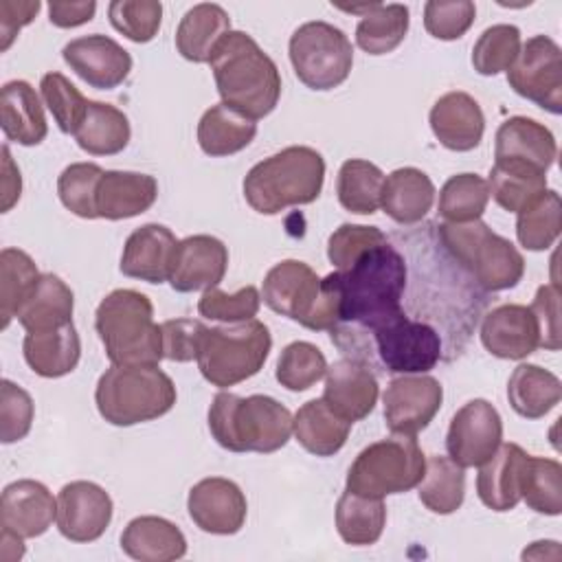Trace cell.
I'll list each match as a JSON object with an SVG mask.
<instances>
[{
	"label": "cell",
	"mask_w": 562,
	"mask_h": 562,
	"mask_svg": "<svg viewBox=\"0 0 562 562\" xmlns=\"http://www.w3.org/2000/svg\"><path fill=\"white\" fill-rule=\"evenodd\" d=\"M334 272L340 288V323L331 329L336 345L367 336L404 312L406 261L389 241L367 250L347 270Z\"/></svg>",
	"instance_id": "cell-1"
},
{
	"label": "cell",
	"mask_w": 562,
	"mask_h": 562,
	"mask_svg": "<svg viewBox=\"0 0 562 562\" xmlns=\"http://www.w3.org/2000/svg\"><path fill=\"white\" fill-rule=\"evenodd\" d=\"M222 103L257 121L268 116L281 97V75L277 64L252 35L231 31L211 57Z\"/></svg>",
	"instance_id": "cell-2"
},
{
	"label": "cell",
	"mask_w": 562,
	"mask_h": 562,
	"mask_svg": "<svg viewBox=\"0 0 562 562\" xmlns=\"http://www.w3.org/2000/svg\"><path fill=\"white\" fill-rule=\"evenodd\" d=\"M209 430L231 452H277L292 435V413L270 395L222 391L209 406Z\"/></svg>",
	"instance_id": "cell-3"
},
{
	"label": "cell",
	"mask_w": 562,
	"mask_h": 562,
	"mask_svg": "<svg viewBox=\"0 0 562 562\" xmlns=\"http://www.w3.org/2000/svg\"><path fill=\"white\" fill-rule=\"evenodd\" d=\"M325 182V160L307 145H290L261 162L244 178V198L252 211L277 215L290 206L314 202Z\"/></svg>",
	"instance_id": "cell-4"
},
{
	"label": "cell",
	"mask_w": 562,
	"mask_h": 562,
	"mask_svg": "<svg viewBox=\"0 0 562 562\" xmlns=\"http://www.w3.org/2000/svg\"><path fill=\"white\" fill-rule=\"evenodd\" d=\"M94 329L112 364H158L165 358L154 305L138 290H112L94 312Z\"/></svg>",
	"instance_id": "cell-5"
},
{
	"label": "cell",
	"mask_w": 562,
	"mask_h": 562,
	"mask_svg": "<svg viewBox=\"0 0 562 562\" xmlns=\"http://www.w3.org/2000/svg\"><path fill=\"white\" fill-rule=\"evenodd\" d=\"M176 384L158 364H112L94 389L99 415L112 426H134L167 415Z\"/></svg>",
	"instance_id": "cell-6"
},
{
	"label": "cell",
	"mask_w": 562,
	"mask_h": 562,
	"mask_svg": "<svg viewBox=\"0 0 562 562\" xmlns=\"http://www.w3.org/2000/svg\"><path fill=\"white\" fill-rule=\"evenodd\" d=\"M439 239L452 259L487 292L509 290L525 274L520 250L481 220L463 224L443 222Z\"/></svg>",
	"instance_id": "cell-7"
},
{
	"label": "cell",
	"mask_w": 562,
	"mask_h": 562,
	"mask_svg": "<svg viewBox=\"0 0 562 562\" xmlns=\"http://www.w3.org/2000/svg\"><path fill=\"white\" fill-rule=\"evenodd\" d=\"M272 347L270 329L257 321L206 327L198 349V369L206 382L226 389L257 375Z\"/></svg>",
	"instance_id": "cell-8"
},
{
	"label": "cell",
	"mask_w": 562,
	"mask_h": 562,
	"mask_svg": "<svg viewBox=\"0 0 562 562\" xmlns=\"http://www.w3.org/2000/svg\"><path fill=\"white\" fill-rule=\"evenodd\" d=\"M426 472V457L408 435H393L389 439H380L369 443L358 452L349 472H347V490L384 498L389 494H404L419 485Z\"/></svg>",
	"instance_id": "cell-9"
},
{
	"label": "cell",
	"mask_w": 562,
	"mask_h": 562,
	"mask_svg": "<svg viewBox=\"0 0 562 562\" xmlns=\"http://www.w3.org/2000/svg\"><path fill=\"white\" fill-rule=\"evenodd\" d=\"M294 75L310 90H334L347 81L353 66V48L345 31L312 20L301 24L288 44Z\"/></svg>",
	"instance_id": "cell-10"
},
{
	"label": "cell",
	"mask_w": 562,
	"mask_h": 562,
	"mask_svg": "<svg viewBox=\"0 0 562 562\" xmlns=\"http://www.w3.org/2000/svg\"><path fill=\"white\" fill-rule=\"evenodd\" d=\"M375 349L382 367L389 373H428L441 358L439 331L424 323L413 321L404 312L389 323L380 325L360 340L345 342L342 351H371Z\"/></svg>",
	"instance_id": "cell-11"
},
{
	"label": "cell",
	"mask_w": 562,
	"mask_h": 562,
	"mask_svg": "<svg viewBox=\"0 0 562 562\" xmlns=\"http://www.w3.org/2000/svg\"><path fill=\"white\" fill-rule=\"evenodd\" d=\"M509 88L538 108L562 112V50L547 35L529 37L507 70Z\"/></svg>",
	"instance_id": "cell-12"
},
{
	"label": "cell",
	"mask_w": 562,
	"mask_h": 562,
	"mask_svg": "<svg viewBox=\"0 0 562 562\" xmlns=\"http://www.w3.org/2000/svg\"><path fill=\"white\" fill-rule=\"evenodd\" d=\"M501 443L503 419L487 400H470L452 415L446 435V450L463 470L483 465Z\"/></svg>",
	"instance_id": "cell-13"
},
{
	"label": "cell",
	"mask_w": 562,
	"mask_h": 562,
	"mask_svg": "<svg viewBox=\"0 0 562 562\" xmlns=\"http://www.w3.org/2000/svg\"><path fill=\"white\" fill-rule=\"evenodd\" d=\"M384 424L393 435L415 437L435 419L443 402V386L426 373L393 378L382 395Z\"/></svg>",
	"instance_id": "cell-14"
},
{
	"label": "cell",
	"mask_w": 562,
	"mask_h": 562,
	"mask_svg": "<svg viewBox=\"0 0 562 562\" xmlns=\"http://www.w3.org/2000/svg\"><path fill=\"white\" fill-rule=\"evenodd\" d=\"M318 294L321 277L299 259H283L274 263L266 272L261 285V299L272 312L307 329L318 305Z\"/></svg>",
	"instance_id": "cell-15"
},
{
	"label": "cell",
	"mask_w": 562,
	"mask_h": 562,
	"mask_svg": "<svg viewBox=\"0 0 562 562\" xmlns=\"http://www.w3.org/2000/svg\"><path fill=\"white\" fill-rule=\"evenodd\" d=\"M110 494L92 481H70L57 494V529L70 542L99 540L112 520Z\"/></svg>",
	"instance_id": "cell-16"
},
{
	"label": "cell",
	"mask_w": 562,
	"mask_h": 562,
	"mask_svg": "<svg viewBox=\"0 0 562 562\" xmlns=\"http://www.w3.org/2000/svg\"><path fill=\"white\" fill-rule=\"evenodd\" d=\"M187 509L198 529L213 536H233L246 522L248 503L235 481L209 476L189 490Z\"/></svg>",
	"instance_id": "cell-17"
},
{
	"label": "cell",
	"mask_w": 562,
	"mask_h": 562,
	"mask_svg": "<svg viewBox=\"0 0 562 562\" xmlns=\"http://www.w3.org/2000/svg\"><path fill=\"white\" fill-rule=\"evenodd\" d=\"M66 66L97 90H114L132 70V55L112 37L92 33L61 48Z\"/></svg>",
	"instance_id": "cell-18"
},
{
	"label": "cell",
	"mask_w": 562,
	"mask_h": 562,
	"mask_svg": "<svg viewBox=\"0 0 562 562\" xmlns=\"http://www.w3.org/2000/svg\"><path fill=\"white\" fill-rule=\"evenodd\" d=\"M483 347L503 360H522L540 347V327L529 305L503 303L481 323Z\"/></svg>",
	"instance_id": "cell-19"
},
{
	"label": "cell",
	"mask_w": 562,
	"mask_h": 562,
	"mask_svg": "<svg viewBox=\"0 0 562 562\" xmlns=\"http://www.w3.org/2000/svg\"><path fill=\"white\" fill-rule=\"evenodd\" d=\"M228 268V248L213 235H191L178 241L169 283L176 292H198L220 285Z\"/></svg>",
	"instance_id": "cell-20"
},
{
	"label": "cell",
	"mask_w": 562,
	"mask_h": 562,
	"mask_svg": "<svg viewBox=\"0 0 562 562\" xmlns=\"http://www.w3.org/2000/svg\"><path fill=\"white\" fill-rule=\"evenodd\" d=\"M380 389L373 371L358 358H340L325 373L323 400L347 422H360L373 413Z\"/></svg>",
	"instance_id": "cell-21"
},
{
	"label": "cell",
	"mask_w": 562,
	"mask_h": 562,
	"mask_svg": "<svg viewBox=\"0 0 562 562\" xmlns=\"http://www.w3.org/2000/svg\"><path fill=\"white\" fill-rule=\"evenodd\" d=\"M57 518V501L50 490L33 479L9 483L0 496V527L22 538H37Z\"/></svg>",
	"instance_id": "cell-22"
},
{
	"label": "cell",
	"mask_w": 562,
	"mask_h": 562,
	"mask_svg": "<svg viewBox=\"0 0 562 562\" xmlns=\"http://www.w3.org/2000/svg\"><path fill=\"white\" fill-rule=\"evenodd\" d=\"M435 138L450 151H472L481 145L485 116L474 97L461 90L446 92L435 101L428 114Z\"/></svg>",
	"instance_id": "cell-23"
},
{
	"label": "cell",
	"mask_w": 562,
	"mask_h": 562,
	"mask_svg": "<svg viewBox=\"0 0 562 562\" xmlns=\"http://www.w3.org/2000/svg\"><path fill=\"white\" fill-rule=\"evenodd\" d=\"M176 246L178 239L171 228L156 222L143 224L125 239L119 268L125 277L147 283L169 281Z\"/></svg>",
	"instance_id": "cell-24"
},
{
	"label": "cell",
	"mask_w": 562,
	"mask_h": 562,
	"mask_svg": "<svg viewBox=\"0 0 562 562\" xmlns=\"http://www.w3.org/2000/svg\"><path fill=\"white\" fill-rule=\"evenodd\" d=\"M558 156L553 132L536 119L512 116L501 123L494 138V160H514L549 171Z\"/></svg>",
	"instance_id": "cell-25"
},
{
	"label": "cell",
	"mask_w": 562,
	"mask_h": 562,
	"mask_svg": "<svg viewBox=\"0 0 562 562\" xmlns=\"http://www.w3.org/2000/svg\"><path fill=\"white\" fill-rule=\"evenodd\" d=\"M158 198V182L138 171H103L97 187V215L103 220H127L151 209Z\"/></svg>",
	"instance_id": "cell-26"
},
{
	"label": "cell",
	"mask_w": 562,
	"mask_h": 562,
	"mask_svg": "<svg viewBox=\"0 0 562 562\" xmlns=\"http://www.w3.org/2000/svg\"><path fill=\"white\" fill-rule=\"evenodd\" d=\"M0 127L18 145H40L48 134L42 101L29 81L13 79L0 90Z\"/></svg>",
	"instance_id": "cell-27"
},
{
	"label": "cell",
	"mask_w": 562,
	"mask_h": 562,
	"mask_svg": "<svg viewBox=\"0 0 562 562\" xmlns=\"http://www.w3.org/2000/svg\"><path fill=\"white\" fill-rule=\"evenodd\" d=\"M527 452L518 443H501L498 450L479 465L476 494L492 512H509L520 503V472Z\"/></svg>",
	"instance_id": "cell-28"
},
{
	"label": "cell",
	"mask_w": 562,
	"mask_h": 562,
	"mask_svg": "<svg viewBox=\"0 0 562 562\" xmlns=\"http://www.w3.org/2000/svg\"><path fill=\"white\" fill-rule=\"evenodd\" d=\"M121 549L140 562H171L187 553V538L162 516H136L121 533Z\"/></svg>",
	"instance_id": "cell-29"
},
{
	"label": "cell",
	"mask_w": 562,
	"mask_h": 562,
	"mask_svg": "<svg viewBox=\"0 0 562 562\" xmlns=\"http://www.w3.org/2000/svg\"><path fill=\"white\" fill-rule=\"evenodd\" d=\"M22 353L33 373L42 378H61L79 364L81 338L75 323L46 331H29L22 342Z\"/></svg>",
	"instance_id": "cell-30"
},
{
	"label": "cell",
	"mask_w": 562,
	"mask_h": 562,
	"mask_svg": "<svg viewBox=\"0 0 562 562\" xmlns=\"http://www.w3.org/2000/svg\"><path fill=\"white\" fill-rule=\"evenodd\" d=\"M435 202L432 180L417 167H400L384 176L380 206L397 224H417Z\"/></svg>",
	"instance_id": "cell-31"
},
{
	"label": "cell",
	"mask_w": 562,
	"mask_h": 562,
	"mask_svg": "<svg viewBox=\"0 0 562 562\" xmlns=\"http://www.w3.org/2000/svg\"><path fill=\"white\" fill-rule=\"evenodd\" d=\"M231 31V15L220 4L200 2L182 15L176 29V48L193 64H209Z\"/></svg>",
	"instance_id": "cell-32"
},
{
	"label": "cell",
	"mask_w": 562,
	"mask_h": 562,
	"mask_svg": "<svg viewBox=\"0 0 562 562\" xmlns=\"http://www.w3.org/2000/svg\"><path fill=\"white\" fill-rule=\"evenodd\" d=\"M75 294L57 274H40L35 288L18 312V323L24 331H46L72 323Z\"/></svg>",
	"instance_id": "cell-33"
},
{
	"label": "cell",
	"mask_w": 562,
	"mask_h": 562,
	"mask_svg": "<svg viewBox=\"0 0 562 562\" xmlns=\"http://www.w3.org/2000/svg\"><path fill=\"white\" fill-rule=\"evenodd\" d=\"M351 422L334 413L323 397L305 402L292 417L296 441L316 457H334L349 437Z\"/></svg>",
	"instance_id": "cell-34"
},
{
	"label": "cell",
	"mask_w": 562,
	"mask_h": 562,
	"mask_svg": "<svg viewBox=\"0 0 562 562\" xmlns=\"http://www.w3.org/2000/svg\"><path fill=\"white\" fill-rule=\"evenodd\" d=\"M509 406L525 419H540L562 400V382L549 369L522 362L507 382Z\"/></svg>",
	"instance_id": "cell-35"
},
{
	"label": "cell",
	"mask_w": 562,
	"mask_h": 562,
	"mask_svg": "<svg viewBox=\"0 0 562 562\" xmlns=\"http://www.w3.org/2000/svg\"><path fill=\"white\" fill-rule=\"evenodd\" d=\"M257 136V123L226 103L211 105L198 123V145L206 156H231L246 149Z\"/></svg>",
	"instance_id": "cell-36"
},
{
	"label": "cell",
	"mask_w": 562,
	"mask_h": 562,
	"mask_svg": "<svg viewBox=\"0 0 562 562\" xmlns=\"http://www.w3.org/2000/svg\"><path fill=\"white\" fill-rule=\"evenodd\" d=\"M132 127L123 110L112 103L88 99V110L75 132L77 145L90 156H114L130 143Z\"/></svg>",
	"instance_id": "cell-37"
},
{
	"label": "cell",
	"mask_w": 562,
	"mask_h": 562,
	"mask_svg": "<svg viewBox=\"0 0 562 562\" xmlns=\"http://www.w3.org/2000/svg\"><path fill=\"white\" fill-rule=\"evenodd\" d=\"M386 525V507L382 498L362 496L345 490L336 503L338 536L351 547L375 544Z\"/></svg>",
	"instance_id": "cell-38"
},
{
	"label": "cell",
	"mask_w": 562,
	"mask_h": 562,
	"mask_svg": "<svg viewBox=\"0 0 562 562\" xmlns=\"http://www.w3.org/2000/svg\"><path fill=\"white\" fill-rule=\"evenodd\" d=\"M487 187L501 209L518 213L547 191V173L522 162L494 160Z\"/></svg>",
	"instance_id": "cell-39"
},
{
	"label": "cell",
	"mask_w": 562,
	"mask_h": 562,
	"mask_svg": "<svg viewBox=\"0 0 562 562\" xmlns=\"http://www.w3.org/2000/svg\"><path fill=\"white\" fill-rule=\"evenodd\" d=\"M417 487L419 501L424 503L426 509L439 516H448L463 505L465 472L450 457L432 454L426 461V472Z\"/></svg>",
	"instance_id": "cell-40"
},
{
	"label": "cell",
	"mask_w": 562,
	"mask_h": 562,
	"mask_svg": "<svg viewBox=\"0 0 562 562\" xmlns=\"http://www.w3.org/2000/svg\"><path fill=\"white\" fill-rule=\"evenodd\" d=\"M384 173L378 165L349 158L340 165L336 178V193L342 209L356 215H371L380 209Z\"/></svg>",
	"instance_id": "cell-41"
},
{
	"label": "cell",
	"mask_w": 562,
	"mask_h": 562,
	"mask_svg": "<svg viewBox=\"0 0 562 562\" xmlns=\"http://www.w3.org/2000/svg\"><path fill=\"white\" fill-rule=\"evenodd\" d=\"M408 7L406 4H380L375 2L356 26V44L369 55H386L395 50L408 33Z\"/></svg>",
	"instance_id": "cell-42"
},
{
	"label": "cell",
	"mask_w": 562,
	"mask_h": 562,
	"mask_svg": "<svg viewBox=\"0 0 562 562\" xmlns=\"http://www.w3.org/2000/svg\"><path fill=\"white\" fill-rule=\"evenodd\" d=\"M516 215V237L522 248L540 252L551 248L560 237L562 200L558 191L547 189Z\"/></svg>",
	"instance_id": "cell-43"
},
{
	"label": "cell",
	"mask_w": 562,
	"mask_h": 562,
	"mask_svg": "<svg viewBox=\"0 0 562 562\" xmlns=\"http://www.w3.org/2000/svg\"><path fill=\"white\" fill-rule=\"evenodd\" d=\"M520 501L544 516L562 512V465L555 459L527 454L520 472Z\"/></svg>",
	"instance_id": "cell-44"
},
{
	"label": "cell",
	"mask_w": 562,
	"mask_h": 562,
	"mask_svg": "<svg viewBox=\"0 0 562 562\" xmlns=\"http://www.w3.org/2000/svg\"><path fill=\"white\" fill-rule=\"evenodd\" d=\"M40 279V270L31 255L20 248H2L0 252V327L7 329L18 316L22 303Z\"/></svg>",
	"instance_id": "cell-45"
},
{
	"label": "cell",
	"mask_w": 562,
	"mask_h": 562,
	"mask_svg": "<svg viewBox=\"0 0 562 562\" xmlns=\"http://www.w3.org/2000/svg\"><path fill=\"white\" fill-rule=\"evenodd\" d=\"M490 202L487 180L479 173H457L450 176L441 191L437 211L446 222H474L481 220Z\"/></svg>",
	"instance_id": "cell-46"
},
{
	"label": "cell",
	"mask_w": 562,
	"mask_h": 562,
	"mask_svg": "<svg viewBox=\"0 0 562 562\" xmlns=\"http://www.w3.org/2000/svg\"><path fill=\"white\" fill-rule=\"evenodd\" d=\"M325 373H327L325 353L307 340H294L285 345L283 351L279 353L274 378L288 391L301 393L314 386Z\"/></svg>",
	"instance_id": "cell-47"
},
{
	"label": "cell",
	"mask_w": 562,
	"mask_h": 562,
	"mask_svg": "<svg viewBox=\"0 0 562 562\" xmlns=\"http://www.w3.org/2000/svg\"><path fill=\"white\" fill-rule=\"evenodd\" d=\"M520 31L514 24L487 26L472 46V66L483 77L507 72L520 53Z\"/></svg>",
	"instance_id": "cell-48"
},
{
	"label": "cell",
	"mask_w": 562,
	"mask_h": 562,
	"mask_svg": "<svg viewBox=\"0 0 562 562\" xmlns=\"http://www.w3.org/2000/svg\"><path fill=\"white\" fill-rule=\"evenodd\" d=\"M103 169L97 162H72L57 178L61 204L83 220H97V187Z\"/></svg>",
	"instance_id": "cell-49"
},
{
	"label": "cell",
	"mask_w": 562,
	"mask_h": 562,
	"mask_svg": "<svg viewBox=\"0 0 562 562\" xmlns=\"http://www.w3.org/2000/svg\"><path fill=\"white\" fill-rule=\"evenodd\" d=\"M40 90L57 127L64 134L75 136L77 127L86 116L88 99L79 92V88H75V83H70V79H66L61 72H55V70L42 77Z\"/></svg>",
	"instance_id": "cell-50"
},
{
	"label": "cell",
	"mask_w": 562,
	"mask_h": 562,
	"mask_svg": "<svg viewBox=\"0 0 562 562\" xmlns=\"http://www.w3.org/2000/svg\"><path fill=\"white\" fill-rule=\"evenodd\" d=\"M110 24L130 42H151L162 24V4L156 0H114L108 7Z\"/></svg>",
	"instance_id": "cell-51"
},
{
	"label": "cell",
	"mask_w": 562,
	"mask_h": 562,
	"mask_svg": "<svg viewBox=\"0 0 562 562\" xmlns=\"http://www.w3.org/2000/svg\"><path fill=\"white\" fill-rule=\"evenodd\" d=\"M261 305V294L255 285H246L237 290L235 294H228L224 290L209 288L198 301V312L204 318L222 321V323H241L257 316Z\"/></svg>",
	"instance_id": "cell-52"
},
{
	"label": "cell",
	"mask_w": 562,
	"mask_h": 562,
	"mask_svg": "<svg viewBox=\"0 0 562 562\" xmlns=\"http://www.w3.org/2000/svg\"><path fill=\"white\" fill-rule=\"evenodd\" d=\"M386 241L378 226L340 224L327 239V257L336 270H347L367 250Z\"/></svg>",
	"instance_id": "cell-53"
},
{
	"label": "cell",
	"mask_w": 562,
	"mask_h": 562,
	"mask_svg": "<svg viewBox=\"0 0 562 562\" xmlns=\"http://www.w3.org/2000/svg\"><path fill=\"white\" fill-rule=\"evenodd\" d=\"M476 7L470 0H430L424 4V26L435 40H459L474 24Z\"/></svg>",
	"instance_id": "cell-54"
},
{
	"label": "cell",
	"mask_w": 562,
	"mask_h": 562,
	"mask_svg": "<svg viewBox=\"0 0 562 562\" xmlns=\"http://www.w3.org/2000/svg\"><path fill=\"white\" fill-rule=\"evenodd\" d=\"M35 404L29 391L11 380L0 382V441L15 443L31 430Z\"/></svg>",
	"instance_id": "cell-55"
},
{
	"label": "cell",
	"mask_w": 562,
	"mask_h": 562,
	"mask_svg": "<svg viewBox=\"0 0 562 562\" xmlns=\"http://www.w3.org/2000/svg\"><path fill=\"white\" fill-rule=\"evenodd\" d=\"M162 329V356L171 362H191L198 358L200 340L206 329L195 318H171L160 325Z\"/></svg>",
	"instance_id": "cell-56"
},
{
	"label": "cell",
	"mask_w": 562,
	"mask_h": 562,
	"mask_svg": "<svg viewBox=\"0 0 562 562\" xmlns=\"http://www.w3.org/2000/svg\"><path fill=\"white\" fill-rule=\"evenodd\" d=\"M531 312L536 314L538 327H540V347L549 351H558L562 340H560V290L555 283L551 285H540L533 303L529 305Z\"/></svg>",
	"instance_id": "cell-57"
},
{
	"label": "cell",
	"mask_w": 562,
	"mask_h": 562,
	"mask_svg": "<svg viewBox=\"0 0 562 562\" xmlns=\"http://www.w3.org/2000/svg\"><path fill=\"white\" fill-rule=\"evenodd\" d=\"M42 2L40 0H26V2H13L2 0L0 2V50H9L13 40L18 37L20 29L33 22L37 15Z\"/></svg>",
	"instance_id": "cell-58"
},
{
	"label": "cell",
	"mask_w": 562,
	"mask_h": 562,
	"mask_svg": "<svg viewBox=\"0 0 562 562\" xmlns=\"http://www.w3.org/2000/svg\"><path fill=\"white\" fill-rule=\"evenodd\" d=\"M97 11V2L94 0H86V2H48V20L50 24L59 26V29H75L81 26L86 22H90L94 18Z\"/></svg>",
	"instance_id": "cell-59"
},
{
	"label": "cell",
	"mask_w": 562,
	"mask_h": 562,
	"mask_svg": "<svg viewBox=\"0 0 562 562\" xmlns=\"http://www.w3.org/2000/svg\"><path fill=\"white\" fill-rule=\"evenodd\" d=\"M22 193V178L20 169L11 158L7 145H2V213H9L11 206L20 200Z\"/></svg>",
	"instance_id": "cell-60"
},
{
	"label": "cell",
	"mask_w": 562,
	"mask_h": 562,
	"mask_svg": "<svg viewBox=\"0 0 562 562\" xmlns=\"http://www.w3.org/2000/svg\"><path fill=\"white\" fill-rule=\"evenodd\" d=\"M22 540H24L22 536H18V533H13L9 529H2L0 555H2L4 562H15V560H20L24 555V542Z\"/></svg>",
	"instance_id": "cell-61"
}]
</instances>
